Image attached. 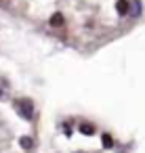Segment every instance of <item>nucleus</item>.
I'll list each match as a JSON object with an SVG mask.
<instances>
[{
	"instance_id": "obj_1",
	"label": "nucleus",
	"mask_w": 145,
	"mask_h": 153,
	"mask_svg": "<svg viewBox=\"0 0 145 153\" xmlns=\"http://www.w3.org/2000/svg\"><path fill=\"white\" fill-rule=\"evenodd\" d=\"M17 105H19V107H17L19 115H21L23 120H32V115H34V105H32V101H28V99H21Z\"/></svg>"
},
{
	"instance_id": "obj_2",
	"label": "nucleus",
	"mask_w": 145,
	"mask_h": 153,
	"mask_svg": "<svg viewBox=\"0 0 145 153\" xmlns=\"http://www.w3.org/2000/svg\"><path fill=\"white\" fill-rule=\"evenodd\" d=\"M116 11L124 17V15H128V11H130V2H128V0H118V2H116Z\"/></svg>"
},
{
	"instance_id": "obj_3",
	"label": "nucleus",
	"mask_w": 145,
	"mask_h": 153,
	"mask_svg": "<svg viewBox=\"0 0 145 153\" xmlns=\"http://www.w3.org/2000/svg\"><path fill=\"white\" fill-rule=\"evenodd\" d=\"M78 130H80V134H84V136H93V134H95V126L88 124V122H82V124L78 126Z\"/></svg>"
},
{
	"instance_id": "obj_4",
	"label": "nucleus",
	"mask_w": 145,
	"mask_h": 153,
	"mask_svg": "<svg viewBox=\"0 0 145 153\" xmlns=\"http://www.w3.org/2000/svg\"><path fill=\"white\" fill-rule=\"evenodd\" d=\"M128 15H130L132 19L141 17V2H139V0H132V2H130V11H128Z\"/></svg>"
},
{
	"instance_id": "obj_5",
	"label": "nucleus",
	"mask_w": 145,
	"mask_h": 153,
	"mask_svg": "<svg viewBox=\"0 0 145 153\" xmlns=\"http://www.w3.org/2000/svg\"><path fill=\"white\" fill-rule=\"evenodd\" d=\"M49 23H51V27H61V25L65 23V19H63V15H61V13H55V15L51 17V21H49Z\"/></svg>"
},
{
	"instance_id": "obj_6",
	"label": "nucleus",
	"mask_w": 145,
	"mask_h": 153,
	"mask_svg": "<svg viewBox=\"0 0 145 153\" xmlns=\"http://www.w3.org/2000/svg\"><path fill=\"white\" fill-rule=\"evenodd\" d=\"M19 145H21L23 149H32V147H34V140H32V136H23Z\"/></svg>"
},
{
	"instance_id": "obj_7",
	"label": "nucleus",
	"mask_w": 145,
	"mask_h": 153,
	"mask_svg": "<svg viewBox=\"0 0 145 153\" xmlns=\"http://www.w3.org/2000/svg\"><path fill=\"white\" fill-rule=\"evenodd\" d=\"M101 138H103V147H105V149H111V147H114V140H111L109 134H103Z\"/></svg>"
},
{
	"instance_id": "obj_8",
	"label": "nucleus",
	"mask_w": 145,
	"mask_h": 153,
	"mask_svg": "<svg viewBox=\"0 0 145 153\" xmlns=\"http://www.w3.org/2000/svg\"><path fill=\"white\" fill-rule=\"evenodd\" d=\"M0 97H2V90H0Z\"/></svg>"
}]
</instances>
